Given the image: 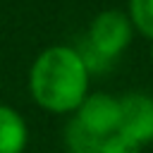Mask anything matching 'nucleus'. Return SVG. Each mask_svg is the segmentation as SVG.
<instances>
[{"label":"nucleus","mask_w":153,"mask_h":153,"mask_svg":"<svg viewBox=\"0 0 153 153\" xmlns=\"http://www.w3.org/2000/svg\"><path fill=\"white\" fill-rule=\"evenodd\" d=\"M26 86L38 108L53 115H69L91 93V69L76 45H48L33 57Z\"/></svg>","instance_id":"f257e3e1"},{"label":"nucleus","mask_w":153,"mask_h":153,"mask_svg":"<svg viewBox=\"0 0 153 153\" xmlns=\"http://www.w3.org/2000/svg\"><path fill=\"white\" fill-rule=\"evenodd\" d=\"M134 33L136 31H134V24H131L127 10H103V12H98L86 29L84 45L79 48L91 74L108 69V65L115 62L129 48Z\"/></svg>","instance_id":"f03ea898"},{"label":"nucleus","mask_w":153,"mask_h":153,"mask_svg":"<svg viewBox=\"0 0 153 153\" xmlns=\"http://www.w3.org/2000/svg\"><path fill=\"white\" fill-rule=\"evenodd\" d=\"M120 134L146 146L153 141V96L131 91L120 98Z\"/></svg>","instance_id":"7ed1b4c3"},{"label":"nucleus","mask_w":153,"mask_h":153,"mask_svg":"<svg viewBox=\"0 0 153 153\" xmlns=\"http://www.w3.org/2000/svg\"><path fill=\"white\" fill-rule=\"evenodd\" d=\"M72 117L91 134L105 139V136L115 134L120 127V98H115L105 91H93L72 112Z\"/></svg>","instance_id":"20e7f679"},{"label":"nucleus","mask_w":153,"mask_h":153,"mask_svg":"<svg viewBox=\"0 0 153 153\" xmlns=\"http://www.w3.org/2000/svg\"><path fill=\"white\" fill-rule=\"evenodd\" d=\"M29 143L26 120L12 108L0 103V153H24Z\"/></svg>","instance_id":"39448f33"},{"label":"nucleus","mask_w":153,"mask_h":153,"mask_svg":"<svg viewBox=\"0 0 153 153\" xmlns=\"http://www.w3.org/2000/svg\"><path fill=\"white\" fill-rule=\"evenodd\" d=\"M100 143H103V139L91 134L88 129H84L74 117L67 122V127H65V148H67V153H98Z\"/></svg>","instance_id":"423d86ee"},{"label":"nucleus","mask_w":153,"mask_h":153,"mask_svg":"<svg viewBox=\"0 0 153 153\" xmlns=\"http://www.w3.org/2000/svg\"><path fill=\"white\" fill-rule=\"evenodd\" d=\"M127 14L134 24V31L153 41V0H129Z\"/></svg>","instance_id":"0eeeda50"},{"label":"nucleus","mask_w":153,"mask_h":153,"mask_svg":"<svg viewBox=\"0 0 153 153\" xmlns=\"http://www.w3.org/2000/svg\"><path fill=\"white\" fill-rule=\"evenodd\" d=\"M141 148H143V146H139L136 141H131V139H127L124 134L115 131V134H110V136L103 139L98 153H141Z\"/></svg>","instance_id":"6e6552de"},{"label":"nucleus","mask_w":153,"mask_h":153,"mask_svg":"<svg viewBox=\"0 0 153 153\" xmlns=\"http://www.w3.org/2000/svg\"><path fill=\"white\" fill-rule=\"evenodd\" d=\"M151 62H153V45H151Z\"/></svg>","instance_id":"1a4fd4ad"}]
</instances>
